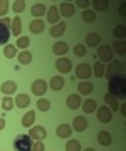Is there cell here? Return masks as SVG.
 Masks as SVG:
<instances>
[{"instance_id":"1","label":"cell","mask_w":126,"mask_h":151,"mask_svg":"<svg viewBox=\"0 0 126 151\" xmlns=\"http://www.w3.org/2000/svg\"><path fill=\"white\" fill-rule=\"evenodd\" d=\"M108 94L114 96L116 99H125L126 97V77L123 74L113 76L108 84Z\"/></svg>"},{"instance_id":"2","label":"cell","mask_w":126,"mask_h":151,"mask_svg":"<svg viewBox=\"0 0 126 151\" xmlns=\"http://www.w3.org/2000/svg\"><path fill=\"white\" fill-rule=\"evenodd\" d=\"M14 150L15 151H32V138L29 134H19L14 139Z\"/></svg>"},{"instance_id":"3","label":"cell","mask_w":126,"mask_h":151,"mask_svg":"<svg viewBox=\"0 0 126 151\" xmlns=\"http://www.w3.org/2000/svg\"><path fill=\"white\" fill-rule=\"evenodd\" d=\"M96 116H98L99 123H109L113 119V111L108 106H101L99 109H96Z\"/></svg>"},{"instance_id":"4","label":"cell","mask_w":126,"mask_h":151,"mask_svg":"<svg viewBox=\"0 0 126 151\" xmlns=\"http://www.w3.org/2000/svg\"><path fill=\"white\" fill-rule=\"evenodd\" d=\"M55 69L59 70L60 74H67V72L72 70V62L67 57H59L55 60Z\"/></svg>"},{"instance_id":"5","label":"cell","mask_w":126,"mask_h":151,"mask_svg":"<svg viewBox=\"0 0 126 151\" xmlns=\"http://www.w3.org/2000/svg\"><path fill=\"white\" fill-rule=\"evenodd\" d=\"M121 69H123V64H121V62H114V60H111L109 65H108V67H104V76H106L108 79H111L113 76L121 74Z\"/></svg>"},{"instance_id":"6","label":"cell","mask_w":126,"mask_h":151,"mask_svg":"<svg viewBox=\"0 0 126 151\" xmlns=\"http://www.w3.org/2000/svg\"><path fill=\"white\" fill-rule=\"evenodd\" d=\"M98 57L103 62H111L113 60V49L109 45H99L98 47ZM99 60V62H101Z\"/></svg>"},{"instance_id":"7","label":"cell","mask_w":126,"mask_h":151,"mask_svg":"<svg viewBox=\"0 0 126 151\" xmlns=\"http://www.w3.org/2000/svg\"><path fill=\"white\" fill-rule=\"evenodd\" d=\"M29 136L34 138L35 141H42L47 138V131H45L44 126H32L30 131H29Z\"/></svg>"},{"instance_id":"8","label":"cell","mask_w":126,"mask_h":151,"mask_svg":"<svg viewBox=\"0 0 126 151\" xmlns=\"http://www.w3.org/2000/svg\"><path fill=\"white\" fill-rule=\"evenodd\" d=\"M93 74V70L89 67V64H79L76 65V77L77 79H89Z\"/></svg>"},{"instance_id":"9","label":"cell","mask_w":126,"mask_h":151,"mask_svg":"<svg viewBox=\"0 0 126 151\" xmlns=\"http://www.w3.org/2000/svg\"><path fill=\"white\" fill-rule=\"evenodd\" d=\"M30 89H32V92L35 96H44L45 91H47V82H45L44 79H37V81L30 86Z\"/></svg>"},{"instance_id":"10","label":"cell","mask_w":126,"mask_h":151,"mask_svg":"<svg viewBox=\"0 0 126 151\" xmlns=\"http://www.w3.org/2000/svg\"><path fill=\"white\" fill-rule=\"evenodd\" d=\"M57 9H59V15L62 14V17H72L74 12H76V7H74V4H71V2H62Z\"/></svg>"},{"instance_id":"11","label":"cell","mask_w":126,"mask_h":151,"mask_svg":"<svg viewBox=\"0 0 126 151\" xmlns=\"http://www.w3.org/2000/svg\"><path fill=\"white\" fill-rule=\"evenodd\" d=\"M81 104H82V101H81V96H79V94H71V96H67L66 106H67L69 109L76 111L77 108H81Z\"/></svg>"},{"instance_id":"12","label":"cell","mask_w":126,"mask_h":151,"mask_svg":"<svg viewBox=\"0 0 126 151\" xmlns=\"http://www.w3.org/2000/svg\"><path fill=\"white\" fill-rule=\"evenodd\" d=\"M72 128L76 131H79V133L86 131V128H88V119L84 118V116H76V118L72 119Z\"/></svg>"},{"instance_id":"13","label":"cell","mask_w":126,"mask_h":151,"mask_svg":"<svg viewBox=\"0 0 126 151\" xmlns=\"http://www.w3.org/2000/svg\"><path fill=\"white\" fill-rule=\"evenodd\" d=\"M59 9H57V5H50L49 10H47V20H49V24H59Z\"/></svg>"},{"instance_id":"14","label":"cell","mask_w":126,"mask_h":151,"mask_svg":"<svg viewBox=\"0 0 126 151\" xmlns=\"http://www.w3.org/2000/svg\"><path fill=\"white\" fill-rule=\"evenodd\" d=\"M67 50H69V45H67L66 42H55L54 45H52V54H54V55H59V57L66 55Z\"/></svg>"},{"instance_id":"15","label":"cell","mask_w":126,"mask_h":151,"mask_svg":"<svg viewBox=\"0 0 126 151\" xmlns=\"http://www.w3.org/2000/svg\"><path fill=\"white\" fill-rule=\"evenodd\" d=\"M64 84H66V82L62 79V76H54L49 82V87L52 91H62V89H64Z\"/></svg>"},{"instance_id":"16","label":"cell","mask_w":126,"mask_h":151,"mask_svg":"<svg viewBox=\"0 0 126 151\" xmlns=\"http://www.w3.org/2000/svg\"><path fill=\"white\" fill-rule=\"evenodd\" d=\"M99 44H101V37H99V34L96 32H89L86 35V47H99Z\"/></svg>"},{"instance_id":"17","label":"cell","mask_w":126,"mask_h":151,"mask_svg":"<svg viewBox=\"0 0 126 151\" xmlns=\"http://www.w3.org/2000/svg\"><path fill=\"white\" fill-rule=\"evenodd\" d=\"M72 133V128L69 126V124H59L57 126V129H55V134H57V138H69Z\"/></svg>"},{"instance_id":"18","label":"cell","mask_w":126,"mask_h":151,"mask_svg":"<svg viewBox=\"0 0 126 151\" xmlns=\"http://www.w3.org/2000/svg\"><path fill=\"white\" fill-rule=\"evenodd\" d=\"M44 27H45L44 20H42V19H35V20L30 22V25H29V30H30L32 34H40L42 30H44Z\"/></svg>"},{"instance_id":"19","label":"cell","mask_w":126,"mask_h":151,"mask_svg":"<svg viewBox=\"0 0 126 151\" xmlns=\"http://www.w3.org/2000/svg\"><path fill=\"white\" fill-rule=\"evenodd\" d=\"M93 84L91 82H88V81H82V82H79L77 84V91H79V94H82V96H89L91 92H93Z\"/></svg>"},{"instance_id":"20","label":"cell","mask_w":126,"mask_h":151,"mask_svg":"<svg viewBox=\"0 0 126 151\" xmlns=\"http://www.w3.org/2000/svg\"><path fill=\"white\" fill-rule=\"evenodd\" d=\"M98 143L101 146H109L111 143H113V138H111V134L108 131H99L98 133Z\"/></svg>"},{"instance_id":"21","label":"cell","mask_w":126,"mask_h":151,"mask_svg":"<svg viewBox=\"0 0 126 151\" xmlns=\"http://www.w3.org/2000/svg\"><path fill=\"white\" fill-rule=\"evenodd\" d=\"M17 106V108H29L30 106V97L27 96V94H19V96L15 97V103H14Z\"/></svg>"},{"instance_id":"22","label":"cell","mask_w":126,"mask_h":151,"mask_svg":"<svg viewBox=\"0 0 126 151\" xmlns=\"http://www.w3.org/2000/svg\"><path fill=\"white\" fill-rule=\"evenodd\" d=\"M81 106H82V111H84L86 114H91V113H94V111L98 109V104H96L94 99H86Z\"/></svg>"},{"instance_id":"23","label":"cell","mask_w":126,"mask_h":151,"mask_svg":"<svg viewBox=\"0 0 126 151\" xmlns=\"http://www.w3.org/2000/svg\"><path fill=\"white\" fill-rule=\"evenodd\" d=\"M47 12V7L44 5V4H34L32 9H30V14H32L34 17H42Z\"/></svg>"},{"instance_id":"24","label":"cell","mask_w":126,"mask_h":151,"mask_svg":"<svg viewBox=\"0 0 126 151\" xmlns=\"http://www.w3.org/2000/svg\"><path fill=\"white\" fill-rule=\"evenodd\" d=\"M10 39V32H9V27H5L2 22H0V45H5Z\"/></svg>"},{"instance_id":"25","label":"cell","mask_w":126,"mask_h":151,"mask_svg":"<svg viewBox=\"0 0 126 151\" xmlns=\"http://www.w3.org/2000/svg\"><path fill=\"white\" fill-rule=\"evenodd\" d=\"M64 32H66V24L64 22H59V24H55L54 27L50 29V35L52 37H60Z\"/></svg>"},{"instance_id":"26","label":"cell","mask_w":126,"mask_h":151,"mask_svg":"<svg viewBox=\"0 0 126 151\" xmlns=\"http://www.w3.org/2000/svg\"><path fill=\"white\" fill-rule=\"evenodd\" d=\"M0 89H2V92H4V94H7V96H9V94H14V92L17 91V84L14 81H7V82H4V84H2V87H0Z\"/></svg>"},{"instance_id":"27","label":"cell","mask_w":126,"mask_h":151,"mask_svg":"<svg viewBox=\"0 0 126 151\" xmlns=\"http://www.w3.org/2000/svg\"><path fill=\"white\" fill-rule=\"evenodd\" d=\"M34 121H35V111H27V114L22 118V126H25V128H32Z\"/></svg>"},{"instance_id":"28","label":"cell","mask_w":126,"mask_h":151,"mask_svg":"<svg viewBox=\"0 0 126 151\" xmlns=\"http://www.w3.org/2000/svg\"><path fill=\"white\" fill-rule=\"evenodd\" d=\"M104 101H106V104L109 106V109H111V111H118V109H120L118 99H116L114 96H111V94H106V96H104Z\"/></svg>"},{"instance_id":"29","label":"cell","mask_w":126,"mask_h":151,"mask_svg":"<svg viewBox=\"0 0 126 151\" xmlns=\"http://www.w3.org/2000/svg\"><path fill=\"white\" fill-rule=\"evenodd\" d=\"M20 30H22V22H20V17H14L12 20V34L20 37Z\"/></svg>"},{"instance_id":"30","label":"cell","mask_w":126,"mask_h":151,"mask_svg":"<svg viewBox=\"0 0 126 151\" xmlns=\"http://www.w3.org/2000/svg\"><path fill=\"white\" fill-rule=\"evenodd\" d=\"M30 60H32V54H30L29 50H22V52L19 54V62H20L22 65L30 64Z\"/></svg>"},{"instance_id":"31","label":"cell","mask_w":126,"mask_h":151,"mask_svg":"<svg viewBox=\"0 0 126 151\" xmlns=\"http://www.w3.org/2000/svg\"><path fill=\"white\" fill-rule=\"evenodd\" d=\"M4 55L12 59V57H15L17 55V47L15 45H12V44H7L5 47H4Z\"/></svg>"},{"instance_id":"32","label":"cell","mask_w":126,"mask_h":151,"mask_svg":"<svg viewBox=\"0 0 126 151\" xmlns=\"http://www.w3.org/2000/svg\"><path fill=\"white\" fill-rule=\"evenodd\" d=\"M66 151H82L81 148V143L77 139H69L66 145Z\"/></svg>"},{"instance_id":"33","label":"cell","mask_w":126,"mask_h":151,"mask_svg":"<svg viewBox=\"0 0 126 151\" xmlns=\"http://www.w3.org/2000/svg\"><path fill=\"white\" fill-rule=\"evenodd\" d=\"M37 109L39 111H44V113H47L50 109V103H49V99H45V97H40L37 101Z\"/></svg>"},{"instance_id":"34","label":"cell","mask_w":126,"mask_h":151,"mask_svg":"<svg viewBox=\"0 0 126 151\" xmlns=\"http://www.w3.org/2000/svg\"><path fill=\"white\" fill-rule=\"evenodd\" d=\"M111 49H114L116 54L125 55V54H126V42H123V40H118V42H114V45H113Z\"/></svg>"},{"instance_id":"35","label":"cell","mask_w":126,"mask_h":151,"mask_svg":"<svg viewBox=\"0 0 126 151\" xmlns=\"http://www.w3.org/2000/svg\"><path fill=\"white\" fill-rule=\"evenodd\" d=\"M91 70H94V76H98V77H103L104 76V65L103 62H94V65L91 67Z\"/></svg>"},{"instance_id":"36","label":"cell","mask_w":126,"mask_h":151,"mask_svg":"<svg viewBox=\"0 0 126 151\" xmlns=\"http://www.w3.org/2000/svg\"><path fill=\"white\" fill-rule=\"evenodd\" d=\"M86 54H88V47H86L84 44H77L76 47H74V55H77V57H84Z\"/></svg>"},{"instance_id":"37","label":"cell","mask_w":126,"mask_h":151,"mask_svg":"<svg viewBox=\"0 0 126 151\" xmlns=\"http://www.w3.org/2000/svg\"><path fill=\"white\" fill-rule=\"evenodd\" d=\"M2 108H4V111H12V108H14V106H15V104H14V101H12V97H4V99H2Z\"/></svg>"},{"instance_id":"38","label":"cell","mask_w":126,"mask_h":151,"mask_svg":"<svg viewBox=\"0 0 126 151\" xmlns=\"http://www.w3.org/2000/svg\"><path fill=\"white\" fill-rule=\"evenodd\" d=\"M91 4L96 10H106L108 9V0H93Z\"/></svg>"},{"instance_id":"39","label":"cell","mask_w":126,"mask_h":151,"mask_svg":"<svg viewBox=\"0 0 126 151\" xmlns=\"http://www.w3.org/2000/svg\"><path fill=\"white\" fill-rule=\"evenodd\" d=\"M24 9H25V2H24V0H15V2H14V5H12V10L15 12V14L24 12Z\"/></svg>"},{"instance_id":"40","label":"cell","mask_w":126,"mask_h":151,"mask_svg":"<svg viewBox=\"0 0 126 151\" xmlns=\"http://www.w3.org/2000/svg\"><path fill=\"white\" fill-rule=\"evenodd\" d=\"M29 45H30V39H29V37L22 35V37L17 39V47H20V49H27Z\"/></svg>"},{"instance_id":"41","label":"cell","mask_w":126,"mask_h":151,"mask_svg":"<svg viewBox=\"0 0 126 151\" xmlns=\"http://www.w3.org/2000/svg\"><path fill=\"white\" fill-rule=\"evenodd\" d=\"M113 34H114V37H116V39L126 37V27H125V25H118V27L113 30Z\"/></svg>"},{"instance_id":"42","label":"cell","mask_w":126,"mask_h":151,"mask_svg":"<svg viewBox=\"0 0 126 151\" xmlns=\"http://www.w3.org/2000/svg\"><path fill=\"white\" fill-rule=\"evenodd\" d=\"M82 20L84 22H94L96 20V14L93 10H84L82 12Z\"/></svg>"},{"instance_id":"43","label":"cell","mask_w":126,"mask_h":151,"mask_svg":"<svg viewBox=\"0 0 126 151\" xmlns=\"http://www.w3.org/2000/svg\"><path fill=\"white\" fill-rule=\"evenodd\" d=\"M9 12V2L7 0H0V17H4Z\"/></svg>"},{"instance_id":"44","label":"cell","mask_w":126,"mask_h":151,"mask_svg":"<svg viewBox=\"0 0 126 151\" xmlns=\"http://www.w3.org/2000/svg\"><path fill=\"white\" fill-rule=\"evenodd\" d=\"M44 143L42 141H35V145H32V151H44Z\"/></svg>"},{"instance_id":"45","label":"cell","mask_w":126,"mask_h":151,"mask_svg":"<svg viewBox=\"0 0 126 151\" xmlns=\"http://www.w3.org/2000/svg\"><path fill=\"white\" fill-rule=\"evenodd\" d=\"M76 5H77V7H81V9H86V7L89 5V2H88V0H77Z\"/></svg>"},{"instance_id":"46","label":"cell","mask_w":126,"mask_h":151,"mask_svg":"<svg viewBox=\"0 0 126 151\" xmlns=\"http://www.w3.org/2000/svg\"><path fill=\"white\" fill-rule=\"evenodd\" d=\"M0 22H2V24H4L5 27H9V25H10V24H12V20H10V19H9V17H2V20H0Z\"/></svg>"},{"instance_id":"47","label":"cell","mask_w":126,"mask_h":151,"mask_svg":"<svg viewBox=\"0 0 126 151\" xmlns=\"http://www.w3.org/2000/svg\"><path fill=\"white\" fill-rule=\"evenodd\" d=\"M5 128V121H4V118H0V131Z\"/></svg>"},{"instance_id":"48","label":"cell","mask_w":126,"mask_h":151,"mask_svg":"<svg viewBox=\"0 0 126 151\" xmlns=\"http://www.w3.org/2000/svg\"><path fill=\"white\" fill-rule=\"evenodd\" d=\"M125 4H121V5H120V14H121V15H125Z\"/></svg>"},{"instance_id":"49","label":"cell","mask_w":126,"mask_h":151,"mask_svg":"<svg viewBox=\"0 0 126 151\" xmlns=\"http://www.w3.org/2000/svg\"><path fill=\"white\" fill-rule=\"evenodd\" d=\"M121 114H123V116H126V104H123V106H121Z\"/></svg>"},{"instance_id":"50","label":"cell","mask_w":126,"mask_h":151,"mask_svg":"<svg viewBox=\"0 0 126 151\" xmlns=\"http://www.w3.org/2000/svg\"><path fill=\"white\" fill-rule=\"evenodd\" d=\"M82 151H96V150H93V148H86V150H82Z\"/></svg>"}]
</instances>
